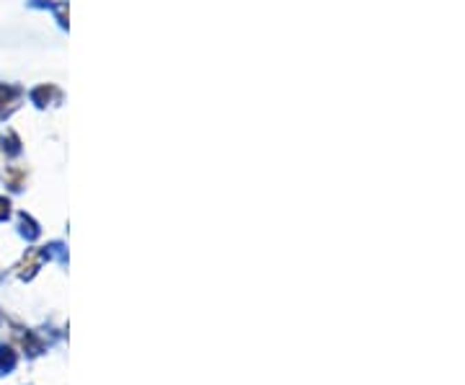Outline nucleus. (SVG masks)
Masks as SVG:
<instances>
[{
  "label": "nucleus",
  "mask_w": 465,
  "mask_h": 385,
  "mask_svg": "<svg viewBox=\"0 0 465 385\" xmlns=\"http://www.w3.org/2000/svg\"><path fill=\"white\" fill-rule=\"evenodd\" d=\"M16 357H13V349L8 346H0V367H13Z\"/></svg>",
  "instance_id": "nucleus-2"
},
{
  "label": "nucleus",
  "mask_w": 465,
  "mask_h": 385,
  "mask_svg": "<svg viewBox=\"0 0 465 385\" xmlns=\"http://www.w3.org/2000/svg\"><path fill=\"white\" fill-rule=\"evenodd\" d=\"M6 214H8V202L0 199V217H6Z\"/></svg>",
  "instance_id": "nucleus-3"
},
{
  "label": "nucleus",
  "mask_w": 465,
  "mask_h": 385,
  "mask_svg": "<svg viewBox=\"0 0 465 385\" xmlns=\"http://www.w3.org/2000/svg\"><path fill=\"white\" fill-rule=\"evenodd\" d=\"M42 261H44V254L39 251V248H34L32 254H29V258H23L21 264L16 267V274H19V277H32Z\"/></svg>",
  "instance_id": "nucleus-1"
}]
</instances>
